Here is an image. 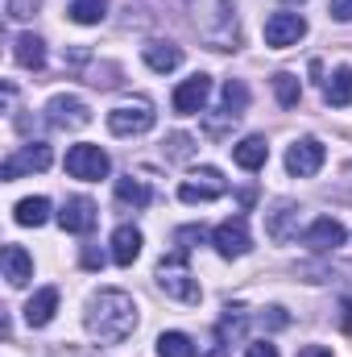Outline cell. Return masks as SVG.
<instances>
[{"label": "cell", "mask_w": 352, "mask_h": 357, "mask_svg": "<svg viewBox=\"0 0 352 357\" xmlns=\"http://www.w3.org/2000/svg\"><path fill=\"white\" fill-rule=\"evenodd\" d=\"M83 266H88V270L104 266V254H99V250H91V245H88V250H83Z\"/></svg>", "instance_id": "cell-33"}, {"label": "cell", "mask_w": 352, "mask_h": 357, "mask_svg": "<svg viewBox=\"0 0 352 357\" xmlns=\"http://www.w3.org/2000/svg\"><path fill=\"white\" fill-rule=\"evenodd\" d=\"M191 241H199V245H203V241H207V233H203V229H178V245H182V250H191Z\"/></svg>", "instance_id": "cell-30"}, {"label": "cell", "mask_w": 352, "mask_h": 357, "mask_svg": "<svg viewBox=\"0 0 352 357\" xmlns=\"http://www.w3.org/2000/svg\"><path fill=\"white\" fill-rule=\"evenodd\" d=\"M108 171H112V162H108V154L99 146H71L67 150V175L71 178L95 183V178H104Z\"/></svg>", "instance_id": "cell-5"}, {"label": "cell", "mask_w": 352, "mask_h": 357, "mask_svg": "<svg viewBox=\"0 0 352 357\" xmlns=\"http://www.w3.org/2000/svg\"><path fill=\"white\" fill-rule=\"evenodd\" d=\"M158 357H195V341L186 333H162L158 337Z\"/></svg>", "instance_id": "cell-25"}, {"label": "cell", "mask_w": 352, "mask_h": 357, "mask_svg": "<svg viewBox=\"0 0 352 357\" xmlns=\"http://www.w3.org/2000/svg\"><path fill=\"white\" fill-rule=\"evenodd\" d=\"M211 245H216V254L220 258H241V254H249V225H245V216H232V220H224L216 233H211Z\"/></svg>", "instance_id": "cell-8"}, {"label": "cell", "mask_w": 352, "mask_h": 357, "mask_svg": "<svg viewBox=\"0 0 352 357\" xmlns=\"http://www.w3.org/2000/svg\"><path fill=\"white\" fill-rule=\"evenodd\" d=\"M13 59H17L21 67L38 71V67L46 63V42H42L38 33H17V42H13Z\"/></svg>", "instance_id": "cell-19"}, {"label": "cell", "mask_w": 352, "mask_h": 357, "mask_svg": "<svg viewBox=\"0 0 352 357\" xmlns=\"http://www.w3.org/2000/svg\"><path fill=\"white\" fill-rule=\"evenodd\" d=\"M108 129H112L116 137L150 133V129H154V108H150L145 100H137V104H120V108L108 112Z\"/></svg>", "instance_id": "cell-6"}, {"label": "cell", "mask_w": 352, "mask_h": 357, "mask_svg": "<svg viewBox=\"0 0 352 357\" xmlns=\"http://www.w3.org/2000/svg\"><path fill=\"white\" fill-rule=\"evenodd\" d=\"M303 33H307V21H303L298 13H273V17L265 21V46H273V50L294 46Z\"/></svg>", "instance_id": "cell-9"}, {"label": "cell", "mask_w": 352, "mask_h": 357, "mask_svg": "<svg viewBox=\"0 0 352 357\" xmlns=\"http://www.w3.org/2000/svg\"><path fill=\"white\" fill-rule=\"evenodd\" d=\"M286 4H303V0H286Z\"/></svg>", "instance_id": "cell-36"}, {"label": "cell", "mask_w": 352, "mask_h": 357, "mask_svg": "<svg viewBox=\"0 0 352 357\" xmlns=\"http://www.w3.org/2000/svg\"><path fill=\"white\" fill-rule=\"evenodd\" d=\"M216 195H224V178H220V171H211V167L199 171V183H182L178 187V199L182 204H211Z\"/></svg>", "instance_id": "cell-14"}, {"label": "cell", "mask_w": 352, "mask_h": 357, "mask_svg": "<svg viewBox=\"0 0 352 357\" xmlns=\"http://www.w3.org/2000/svg\"><path fill=\"white\" fill-rule=\"evenodd\" d=\"M158 287H162L170 299L199 303V282H195L191 270H186V250H182V245H178L170 258H162V266H158Z\"/></svg>", "instance_id": "cell-3"}, {"label": "cell", "mask_w": 352, "mask_h": 357, "mask_svg": "<svg viewBox=\"0 0 352 357\" xmlns=\"http://www.w3.org/2000/svg\"><path fill=\"white\" fill-rule=\"evenodd\" d=\"M137 328V303L125 291H99L88 303V333L104 345H120Z\"/></svg>", "instance_id": "cell-1"}, {"label": "cell", "mask_w": 352, "mask_h": 357, "mask_svg": "<svg viewBox=\"0 0 352 357\" xmlns=\"http://www.w3.org/2000/svg\"><path fill=\"white\" fill-rule=\"evenodd\" d=\"M186 13H191L199 38H203L211 50H237L241 29H237L232 0H186Z\"/></svg>", "instance_id": "cell-2"}, {"label": "cell", "mask_w": 352, "mask_h": 357, "mask_svg": "<svg viewBox=\"0 0 352 357\" xmlns=\"http://www.w3.org/2000/svg\"><path fill=\"white\" fill-rule=\"evenodd\" d=\"M340 328L352 333V299H344V307H340Z\"/></svg>", "instance_id": "cell-34"}, {"label": "cell", "mask_w": 352, "mask_h": 357, "mask_svg": "<svg viewBox=\"0 0 352 357\" xmlns=\"http://www.w3.org/2000/svg\"><path fill=\"white\" fill-rule=\"evenodd\" d=\"M141 59L150 63V71L170 75L178 63H182V50H178L175 42H145V46H141Z\"/></svg>", "instance_id": "cell-16"}, {"label": "cell", "mask_w": 352, "mask_h": 357, "mask_svg": "<svg viewBox=\"0 0 352 357\" xmlns=\"http://www.w3.org/2000/svg\"><path fill=\"white\" fill-rule=\"evenodd\" d=\"M116 199H120V204H133V208H145V204H150V187L133 175L116 178Z\"/></svg>", "instance_id": "cell-24"}, {"label": "cell", "mask_w": 352, "mask_h": 357, "mask_svg": "<svg viewBox=\"0 0 352 357\" xmlns=\"http://www.w3.org/2000/svg\"><path fill=\"white\" fill-rule=\"evenodd\" d=\"M344 225L340 220H332V216H319L311 229H307V237H303V245H311L315 254H328V250H340L344 245Z\"/></svg>", "instance_id": "cell-13"}, {"label": "cell", "mask_w": 352, "mask_h": 357, "mask_svg": "<svg viewBox=\"0 0 352 357\" xmlns=\"http://www.w3.org/2000/svg\"><path fill=\"white\" fill-rule=\"evenodd\" d=\"M38 4H42V0H8V17H13V21H25V17L38 13Z\"/></svg>", "instance_id": "cell-29"}, {"label": "cell", "mask_w": 352, "mask_h": 357, "mask_svg": "<svg viewBox=\"0 0 352 357\" xmlns=\"http://www.w3.org/2000/svg\"><path fill=\"white\" fill-rule=\"evenodd\" d=\"M207 96H211V79H207V75H191V79H182V84L175 88V112H182V116L203 112Z\"/></svg>", "instance_id": "cell-12"}, {"label": "cell", "mask_w": 352, "mask_h": 357, "mask_svg": "<svg viewBox=\"0 0 352 357\" xmlns=\"http://www.w3.org/2000/svg\"><path fill=\"white\" fill-rule=\"evenodd\" d=\"M245 104H249V88H245L241 79H228V84H224V108H228L232 116H241Z\"/></svg>", "instance_id": "cell-27"}, {"label": "cell", "mask_w": 352, "mask_h": 357, "mask_svg": "<svg viewBox=\"0 0 352 357\" xmlns=\"http://www.w3.org/2000/svg\"><path fill=\"white\" fill-rule=\"evenodd\" d=\"M195 154V142L186 137V133H175L170 142H166V158H175V162H186Z\"/></svg>", "instance_id": "cell-28"}, {"label": "cell", "mask_w": 352, "mask_h": 357, "mask_svg": "<svg viewBox=\"0 0 352 357\" xmlns=\"http://www.w3.org/2000/svg\"><path fill=\"white\" fill-rule=\"evenodd\" d=\"M323 158H328L323 142L303 137V142H294V146L286 150V171H290V175H298V178H311L319 167H323Z\"/></svg>", "instance_id": "cell-7"}, {"label": "cell", "mask_w": 352, "mask_h": 357, "mask_svg": "<svg viewBox=\"0 0 352 357\" xmlns=\"http://www.w3.org/2000/svg\"><path fill=\"white\" fill-rule=\"evenodd\" d=\"M54 312H58V291H54V287H42V291L25 303V320H29V328L50 324V320H54Z\"/></svg>", "instance_id": "cell-17"}, {"label": "cell", "mask_w": 352, "mask_h": 357, "mask_svg": "<svg viewBox=\"0 0 352 357\" xmlns=\"http://www.w3.org/2000/svg\"><path fill=\"white\" fill-rule=\"evenodd\" d=\"M245 357H278V349H273L269 341H253V345L245 349Z\"/></svg>", "instance_id": "cell-31"}, {"label": "cell", "mask_w": 352, "mask_h": 357, "mask_svg": "<svg viewBox=\"0 0 352 357\" xmlns=\"http://www.w3.org/2000/svg\"><path fill=\"white\" fill-rule=\"evenodd\" d=\"M323 96H328V104H336V108H349V104H352V67H340V71L328 79Z\"/></svg>", "instance_id": "cell-23"}, {"label": "cell", "mask_w": 352, "mask_h": 357, "mask_svg": "<svg viewBox=\"0 0 352 357\" xmlns=\"http://www.w3.org/2000/svg\"><path fill=\"white\" fill-rule=\"evenodd\" d=\"M4 278H8V287H25L33 278V258L21 245H4Z\"/></svg>", "instance_id": "cell-18"}, {"label": "cell", "mask_w": 352, "mask_h": 357, "mask_svg": "<svg viewBox=\"0 0 352 357\" xmlns=\"http://www.w3.org/2000/svg\"><path fill=\"white\" fill-rule=\"evenodd\" d=\"M13 220H17V225H25V229H38V225H46V220H50V199H42V195H29V199H21V204L13 208Z\"/></svg>", "instance_id": "cell-21"}, {"label": "cell", "mask_w": 352, "mask_h": 357, "mask_svg": "<svg viewBox=\"0 0 352 357\" xmlns=\"http://www.w3.org/2000/svg\"><path fill=\"white\" fill-rule=\"evenodd\" d=\"M67 17H71L75 25H99V21L108 17V0H71Z\"/></svg>", "instance_id": "cell-22"}, {"label": "cell", "mask_w": 352, "mask_h": 357, "mask_svg": "<svg viewBox=\"0 0 352 357\" xmlns=\"http://www.w3.org/2000/svg\"><path fill=\"white\" fill-rule=\"evenodd\" d=\"M332 17L336 21H352V0H332Z\"/></svg>", "instance_id": "cell-32"}, {"label": "cell", "mask_w": 352, "mask_h": 357, "mask_svg": "<svg viewBox=\"0 0 352 357\" xmlns=\"http://www.w3.org/2000/svg\"><path fill=\"white\" fill-rule=\"evenodd\" d=\"M50 162H54L50 146H46V142H29V146H21L17 154H8V158H4V167H0V178H4V183H13V178L29 175V171H46Z\"/></svg>", "instance_id": "cell-4"}, {"label": "cell", "mask_w": 352, "mask_h": 357, "mask_svg": "<svg viewBox=\"0 0 352 357\" xmlns=\"http://www.w3.org/2000/svg\"><path fill=\"white\" fill-rule=\"evenodd\" d=\"M95 220H99V212H95V204H91L88 195L67 199V204H63V212H58L63 233H91V229H95Z\"/></svg>", "instance_id": "cell-11"}, {"label": "cell", "mask_w": 352, "mask_h": 357, "mask_svg": "<svg viewBox=\"0 0 352 357\" xmlns=\"http://www.w3.org/2000/svg\"><path fill=\"white\" fill-rule=\"evenodd\" d=\"M46 116H50V125H58V129H83V125H91L88 104L75 100V96H54L50 108H46Z\"/></svg>", "instance_id": "cell-10"}, {"label": "cell", "mask_w": 352, "mask_h": 357, "mask_svg": "<svg viewBox=\"0 0 352 357\" xmlns=\"http://www.w3.org/2000/svg\"><path fill=\"white\" fill-rule=\"evenodd\" d=\"M298 357H332L323 345H307V349H298Z\"/></svg>", "instance_id": "cell-35"}, {"label": "cell", "mask_w": 352, "mask_h": 357, "mask_svg": "<svg viewBox=\"0 0 352 357\" xmlns=\"http://www.w3.org/2000/svg\"><path fill=\"white\" fill-rule=\"evenodd\" d=\"M232 158H237V167H245V171H262L265 158H269V146H265V137H245L241 146H232Z\"/></svg>", "instance_id": "cell-20"}, {"label": "cell", "mask_w": 352, "mask_h": 357, "mask_svg": "<svg viewBox=\"0 0 352 357\" xmlns=\"http://www.w3.org/2000/svg\"><path fill=\"white\" fill-rule=\"evenodd\" d=\"M273 91H278V104H282V108H294L298 96H303V84H298L290 71H278V75H273Z\"/></svg>", "instance_id": "cell-26"}, {"label": "cell", "mask_w": 352, "mask_h": 357, "mask_svg": "<svg viewBox=\"0 0 352 357\" xmlns=\"http://www.w3.org/2000/svg\"><path fill=\"white\" fill-rule=\"evenodd\" d=\"M137 258H141V229L120 225V229L112 233V262H116V266H133Z\"/></svg>", "instance_id": "cell-15"}]
</instances>
